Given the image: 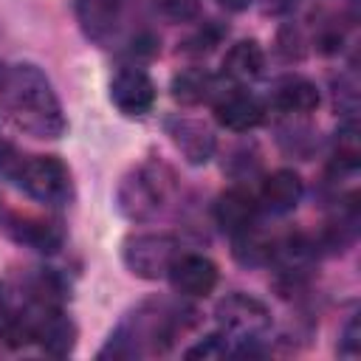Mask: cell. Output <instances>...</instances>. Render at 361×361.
Masks as SVG:
<instances>
[{"instance_id": "cell-1", "label": "cell", "mask_w": 361, "mask_h": 361, "mask_svg": "<svg viewBox=\"0 0 361 361\" xmlns=\"http://www.w3.org/2000/svg\"><path fill=\"white\" fill-rule=\"evenodd\" d=\"M0 99L14 127L34 138H59L65 133V116L59 99L34 65H14L0 79Z\"/></svg>"}, {"instance_id": "cell-2", "label": "cell", "mask_w": 361, "mask_h": 361, "mask_svg": "<svg viewBox=\"0 0 361 361\" xmlns=\"http://www.w3.org/2000/svg\"><path fill=\"white\" fill-rule=\"evenodd\" d=\"M17 183L34 200L48 206H62L71 200V172L54 155H34L28 161H20Z\"/></svg>"}, {"instance_id": "cell-3", "label": "cell", "mask_w": 361, "mask_h": 361, "mask_svg": "<svg viewBox=\"0 0 361 361\" xmlns=\"http://www.w3.org/2000/svg\"><path fill=\"white\" fill-rule=\"evenodd\" d=\"M178 257V240L172 234H135L124 243V265L141 279L166 276Z\"/></svg>"}, {"instance_id": "cell-4", "label": "cell", "mask_w": 361, "mask_h": 361, "mask_svg": "<svg viewBox=\"0 0 361 361\" xmlns=\"http://www.w3.org/2000/svg\"><path fill=\"white\" fill-rule=\"evenodd\" d=\"M217 322L228 336L240 341H254L259 333L268 330L271 313L259 299L245 293H231L217 305Z\"/></svg>"}, {"instance_id": "cell-5", "label": "cell", "mask_w": 361, "mask_h": 361, "mask_svg": "<svg viewBox=\"0 0 361 361\" xmlns=\"http://www.w3.org/2000/svg\"><path fill=\"white\" fill-rule=\"evenodd\" d=\"M110 99L124 116H144L155 104V85L141 68L130 65L113 73Z\"/></svg>"}, {"instance_id": "cell-6", "label": "cell", "mask_w": 361, "mask_h": 361, "mask_svg": "<svg viewBox=\"0 0 361 361\" xmlns=\"http://www.w3.org/2000/svg\"><path fill=\"white\" fill-rule=\"evenodd\" d=\"M172 279V288L183 296H206L217 285V265L209 257L200 254H186L178 257L166 274Z\"/></svg>"}, {"instance_id": "cell-7", "label": "cell", "mask_w": 361, "mask_h": 361, "mask_svg": "<svg viewBox=\"0 0 361 361\" xmlns=\"http://www.w3.org/2000/svg\"><path fill=\"white\" fill-rule=\"evenodd\" d=\"M265 116V107L257 96L245 93V90H231V93H223L214 104V118L231 130V133H248L254 130Z\"/></svg>"}, {"instance_id": "cell-8", "label": "cell", "mask_w": 361, "mask_h": 361, "mask_svg": "<svg viewBox=\"0 0 361 361\" xmlns=\"http://www.w3.org/2000/svg\"><path fill=\"white\" fill-rule=\"evenodd\" d=\"M161 206V186H155V178L147 172L130 175L118 189V209L133 220H147Z\"/></svg>"}, {"instance_id": "cell-9", "label": "cell", "mask_w": 361, "mask_h": 361, "mask_svg": "<svg viewBox=\"0 0 361 361\" xmlns=\"http://www.w3.org/2000/svg\"><path fill=\"white\" fill-rule=\"evenodd\" d=\"M166 130L175 141V147L186 155L189 164H206L214 152V135L206 124L192 121V118H169Z\"/></svg>"}, {"instance_id": "cell-10", "label": "cell", "mask_w": 361, "mask_h": 361, "mask_svg": "<svg viewBox=\"0 0 361 361\" xmlns=\"http://www.w3.org/2000/svg\"><path fill=\"white\" fill-rule=\"evenodd\" d=\"M271 104L282 113H310L319 107V90L305 76H282L271 90Z\"/></svg>"}, {"instance_id": "cell-11", "label": "cell", "mask_w": 361, "mask_h": 361, "mask_svg": "<svg viewBox=\"0 0 361 361\" xmlns=\"http://www.w3.org/2000/svg\"><path fill=\"white\" fill-rule=\"evenodd\" d=\"M302 192H305V183L293 169H276L262 180V203L274 214H285L296 209V203L302 200Z\"/></svg>"}, {"instance_id": "cell-12", "label": "cell", "mask_w": 361, "mask_h": 361, "mask_svg": "<svg viewBox=\"0 0 361 361\" xmlns=\"http://www.w3.org/2000/svg\"><path fill=\"white\" fill-rule=\"evenodd\" d=\"M254 217H257V203H254L251 192H245V189L223 192L217 206H214V220L228 234L245 231L248 226H254Z\"/></svg>"}, {"instance_id": "cell-13", "label": "cell", "mask_w": 361, "mask_h": 361, "mask_svg": "<svg viewBox=\"0 0 361 361\" xmlns=\"http://www.w3.org/2000/svg\"><path fill=\"white\" fill-rule=\"evenodd\" d=\"M262 62H265V54H262L259 42L257 39H240L223 56V76H228L231 82H251L259 76Z\"/></svg>"}, {"instance_id": "cell-14", "label": "cell", "mask_w": 361, "mask_h": 361, "mask_svg": "<svg viewBox=\"0 0 361 361\" xmlns=\"http://www.w3.org/2000/svg\"><path fill=\"white\" fill-rule=\"evenodd\" d=\"M34 338H39L42 350L51 355H68L76 338L73 324L62 316V313H51V310H39L37 316V327H34Z\"/></svg>"}, {"instance_id": "cell-15", "label": "cell", "mask_w": 361, "mask_h": 361, "mask_svg": "<svg viewBox=\"0 0 361 361\" xmlns=\"http://www.w3.org/2000/svg\"><path fill=\"white\" fill-rule=\"evenodd\" d=\"M11 234L17 243H25L34 251H56L62 245L59 223H48V220H17Z\"/></svg>"}, {"instance_id": "cell-16", "label": "cell", "mask_w": 361, "mask_h": 361, "mask_svg": "<svg viewBox=\"0 0 361 361\" xmlns=\"http://www.w3.org/2000/svg\"><path fill=\"white\" fill-rule=\"evenodd\" d=\"M214 93V76L203 68H186L172 79V96L180 104H200Z\"/></svg>"}, {"instance_id": "cell-17", "label": "cell", "mask_w": 361, "mask_h": 361, "mask_svg": "<svg viewBox=\"0 0 361 361\" xmlns=\"http://www.w3.org/2000/svg\"><path fill=\"white\" fill-rule=\"evenodd\" d=\"M234 257L243 262V265H262V262H271L274 259V243L254 231V226H248L245 231L234 234Z\"/></svg>"}, {"instance_id": "cell-18", "label": "cell", "mask_w": 361, "mask_h": 361, "mask_svg": "<svg viewBox=\"0 0 361 361\" xmlns=\"http://www.w3.org/2000/svg\"><path fill=\"white\" fill-rule=\"evenodd\" d=\"M226 353H228V347H226L223 336H209V338L200 341L197 347H189V350H186V358H220V355H226Z\"/></svg>"}, {"instance_id": "cell-19", "label": "cell", "mask_w": 361, "mask_h": 361, "mask_svg": "<svg viewBox=\"0 0 361 361\" xmlns=\"http://www.w3.org/2000/svg\"><path fill=\"white\" fill-rule=\"evenodd\" d=\"M161 8L172 20H192L200 8V0H161Z\"/></svg>"}, {"instance_id": "cell-20", "label": "cell", "mask_w": 361, "mask_h": 361, "mask_svg": "<svg viewBox=\"0 0 361 361\" xmlns=\"http://www.w3.org/2000/svg\"><path fill=\"white\" fill-rule=\"evenodd\" d=\"M361 347L358 341V319H350V324L344 327V338H341V353L344 355H355Z\"/></svg>"}, {"instance_id": "cell-21", "label": "cell", "mask_w": 361, "mask_h": 361, "mask_svg": "<svg viewBox=\"0 0 361 361\" xmlns=\"http://www.w3.org/2000/svg\"><path fill=\"white\" fill-rule=\"evenodd\" d=\"M223 8H228V11H243V8H248L254 0H217Z\"/></svg>"}]
</instances>
